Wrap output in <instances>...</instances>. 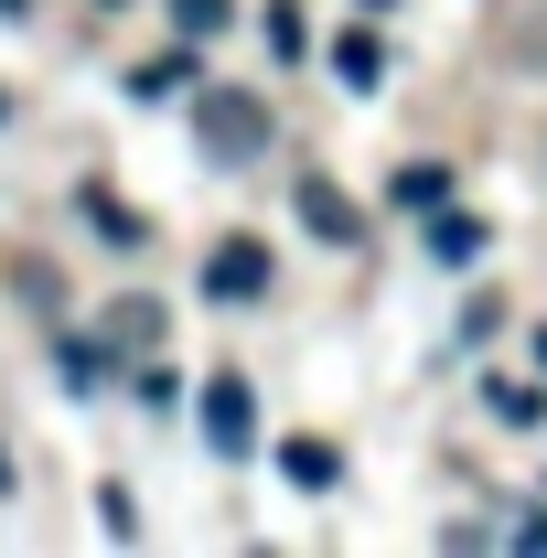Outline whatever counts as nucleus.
<instances>
[{"label":"nucleus","instance_id":"obj_14","mask_svg":"<svg viewBox=\"0 0 547 558\" xmlns=\"http://www.w3.org/2000/svg\"><path fill=\"white\" fill-rule=\"evenodd\" d=\"M11 11H22V0H0V22H11Z\"/></svg>","mask_w":547,"mask_h":558},{"label":"nucleus","instance_id":"obj_6","mask_svg":"<svg viewBox=\"0 0 547 558\" xmlns=\"http://www.w3.org/2000/svg\"><path fill=\"white\" fill-rule=\"evenodd\" d=\"M226 22H236V0H172V33H183V44H215Z\"/></svg>","mask_w":547,"mask_h":558},{"label":"nucleus","instance_id":"obj_7","mask_svg":"<svg viewBox=\"0 0 547 558\" xmlns=\"http://www.w3.org/2000/svg\"><path fill=\"white\" fill-rule=\"evenodd\" d=\"M108 333H119L130 354H150V344H161V301H119V312H108Z\"/></svg>","mask_w":547,"mask_h":558},{"label":"nucleus","instance_id":"obj_1","mask_svg":"<svg viewBox=\"0 0 547 558\" xmlns=\"http://www.w3.org/2000/svg\"><path fill=\"white\" fill-rule=\"evenodd\" d=\"M194 150H205L215 172L269 161V97H247V86H205V97H194Z\"/></svg>","mask_w":547,"mask_h":558},{"label":"nucleus","instance_id":"obj_10","mask_svg":"<svg viewBox=\"0 0 547 558\" xmlns=\"http://www.w3.org/2000/svg\"><path fill=\"white\" fill-rule=\"evenodd\" d=\"M86 215H97V226H108V236H119V247H130V236H139V215L119 205V194H108V183H97V194H86Z\"/></svg>","mask_w":547,"mask_h":558},{"label":"nucleus","instance_id":"obj_3","mask_svg":"<svg viewBox=\"0 0 547 558\" xmlns=\"http://www.w3.org/2000/svg\"><path fill=\"white\" fill-rule=\"evenodd\" d=\"M205 440H215V451H258V409H247V376H205Z\"/></svg>","mask_w":547,"mask_h":558},{"label":"nucleus","instance_id":"obj_2","mask_svg":"<svg viewBox=\"0 0 547 558\" xmlns=\"http://www.w3.org/2000/svg\"><path fill=\"white\" fill-rule=\"evenodd\" d=\"M290 205H301V226H312L323 247H365V215L343 205V194L323 183V172H301V183H290Z\"/></svg>","mask_w":547,"mask_h":558},{"label":"nucleus","instance_id":"obj_15","mask_svg":"<svg viewBox=\"0 0 547 558\" xmlns=\"http://www.w3.org/2000/svg\"><path fill=\"white\" fill-rule=\"evenodd\" d=\"M365 11H387V0H365Z\"/></svg>","mask_w":547,"mask_h":558},{"label":"nucleus","instance_id":"obj_4","mask_svg":"<svg viewBox=\"0 0 547 558\" xmlns=\"http://www.w3.org/2000/svg\"><path fill=\"white\" fill-rule=\"evenodd\" d=\"M205 290L215 301H258V290H269V247H258V236H226L205 258Z\"/></svg>","mask_w":547,"mask_h":558},{"label":"nucleus","instance_id":"obj_9","mask_svg":"<svg viewBox=\"0 0 547 558\" xmlns=\"http://www.w3.org/2000/svg\"><path fill=\"white\" fill-rule=\"evenodd\" d=\"M440 194H451V172H440V161H409V172H398V205H418V215H429Z\"/></svg>","mask_w":547,"mask_h":558},{"label":"nucleus","instance_id":"obj_5","mask_svg":"<svg viewBox=\"0 0 547 558\" xmlns=\"http://www.w3.org/2000/svg\"><path fill=\"white\" fill-rule=\"evenodd\" d=\"M429 258H440V269H473V258H483V226H473V215H440V226H429Z\"/></svg>","mask_w":547,"mask_h":558},{"label":"nucleus","instance_id":"obj_8","mask_svg":"<svg viewBox=\"0 0 547 558\" xmlns=\"http://www.w3.org/2000/svg\"><path fill=\"white\" fill-rule=\"evenodd\" d=\"M333 75H343V86H376V75H387L376 33H343V44H333Z\"/></svg>","mask_w":547,"mask_h":558},{"label":"nucleus","instance_id":"obj_13","mask_svg":"<svg viewBox=\"0 0 547 558\" xmlns=\"http://www.w3.org/2000/svg\"><path fill=\"white\" fill-rule=\"evenodd\" d=\"M537 387H547V333H537Z\"/></svg>","mask_w":547,"mask_h":558},{"label":"nucleus","instance_id":"obj_12","mask_svg":"<svg viewBox=\"0 0 547 558\" xmlns=\"http://www.w3.org/2000/svg\"><path fill=\"white\" fill-rule=\"evenodd\" d=\"M183 75H194V65H183V54H161V65H139L130 86H139V97H172V86H183Z\"/></svg>","mask_w":547,"mask_h":558},{"label":"nucleus","instance_id":"obj_11","mask_svg":"<svg viewBox=\"0 0 547 558\" xmlns=\"http://www.w3.org/2000/svg\"><path fill=\"white\" fill-rule=\"evenodd\" d=\"M483 409H494V418H537L547 398H537V387H483Z\"/></svg>","mask_w":547,"mask_h":558}]
</instances>
